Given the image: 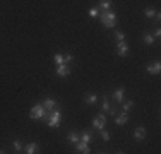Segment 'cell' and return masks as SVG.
Returning <instances> with one entry per match:
<instances>
[{
  "instance_id": "cell-1",
  "label": "cell",
  "mask_w": 161,
  "mask_h": 154,
  "mask_svg": "<svg viewBox=\"0 0 161 154\" xmlns=\"http://www.w3.org/2000/svg\"><path fill=\"white\" fill-rule=\"evenodd\" d=\"M98 17L105 28H115V24H117V14L112 10H103V14H99Z\"/></svg>"
},
{
  "instance_id": "cell-2",
  "label": "cell",
  "mask_w": 161,
  "mask_h": 154,
  "mask_svg": "<svg viewBox=\"0 0 161 154\" xmlns=\"http://www.w3.org/2000/svg\"><path fill=\"white\" fill-rule=\"evenodd\" d=\"M47 125L50 127V129H57V127L60 125V118H62V115H60L58 110H52V113H47Z\"/></svg>"
},
{
  "instance_id": "cell-3",
  "label": "cell",
  "mask_w": 161,
  "mask_h": 154,
  "mask_svg": "<svg viewBox=\"0 0 161 154\" xmlns=\"http://www.w3.org/2000/svg\"><path fill=\"white\" fill-rule=\"evenodd\" d=\"M29 117L33 120H40V118H45L47 117V110H45L43 105H34L31 110H29Z\"/></svg>"
},
{
  "instance_id": "cell-4",
  "label": "cell",
  "mask_w": 161,
  "mask_h": 154,
  "mask_svg": "<svg viewBox=\"0 0 161 154\" xmlns=\"http://www.w3.org/2000/svg\"><path fill=\"white\" fill-rule=\"evenodd\" d=\"M117 55L118 57H127L129 55V45H127V41H118V43H117Z\"/></svg>"
},
{
  "instance_id": "cell-5",
  "label": "cell",
  "mask_w": 161,
  "mask_h": 154,
  "mask_svg": "<svg viewBox=\"0 0 161 154\" xmlns=\"http://www.w3.org/2000/svg\"><path fill=\"white\" fill-rule=\"evenodd\" d=\"M105 125H106V117L105 115H98V117L93 118V127L94 129L101 130V129H105Z\"/></svg>"
},
{
  "instance_id": "cell-6",
  "label": "cell",
  "mask_w": 161,
  "mask_h": 154,
  "mask_svg": "<svg viewBox=\"0 0 161 154\" xmlns=\"http://www.w3.org/2000/svg\"><path fill=\"white\" fill-rule=\"evenodd\" d=\"M55 72H57V75H58V77H69V75H70V69H69V65H67V63L57 65Z\"/></svg>"
},
{
  "instance_id": "cell-7",
  "label": "cell",
  "mask_w": 161,
  "mask_h": 154,
  "mask_svg": "<svg viewBox=\"0 0 161 154\" xmlns=\"http://www.w3.org/2000/svg\"><path fill=\"white\" fill-rule=\"evenodd\" d=\"M75 151H77V152H84V154H89L91 149H89V146H87V142L79 140V142H75Z\"/></svg>"
},
{
  "instance_id": "cell-8",
  "label": "cell",
  "mask_w": 161,
  "mask_h": 154,
  "mask_svg": "<svg viewBox=\"0 0 161 154\" xmlns=\"http://www.w3.org/2000/svg\"><path fill=\"white\" fill-rule=\"evenodd\" d=\"M146 70H147V74H159V72H161V63H159V62L149 63L147 67H146Z\"/></svg>"
},
{
  "instance_id": "cell-9",
  "label": "cell",
  "mask_w": 161,
  "mask_h": 154,
  "mask_svg": "<svg viewBox=\"0 0 161 154\" xmlns=\"http://www.w3.org/2000/svg\"><path fill=\"white\" fill-rule=\"evenodd\" d=\"M124 98H125V87H118V89L113 92V99L117 103H124Z\"/></svg>"
},
{
  "instance_id": "cell-10",
  "label": "cell",
  "mask_w": 161,
  "mask_h": 154,
  "mask_svg": "<svg viewBox=\"0 0 161 154\" xmlns=\"http://www.w3.org/2000/svg\"><path fill=\"white\" fill-rule=\"evenodd\" d=\"M134 137H136L137 142L144 140V139H146V129H144V127H137V129L134 130Z\"/></svg>"
},
{
  "instance_id": "cell-11",
  "label": "cell",
  "mask_w": 161,
  "mask_h": 154,
  "mask_svg": "<svg viewBox=\"0 0 161 154\" xmlns=\"http://www.w3.org/2000/svg\"><path fill=\"white\" fill-rule=\"evenodd\" d=\"M96 101H98V96L94 94V92H87V94L84 96V103H86V105H96Z\"/></svg>"
},
{
  "instance_id": "cell-12",
  "label": "cell",
  "mask_w": 161,
  "mask_h": 154,
  "mask_svg": "<svg viewBox=\"0 0 161 154\" xmlns=\"http://www.w3.org/2000/svg\"><path fill=\"white\" fill-rule=\"evenodd\" d=\"M43 106H45V110L52 111V110H55V108H57V101H55V99H52V98H47L43 101Z\"/></svg>"
},
{
  "instance_id": "cell-13",
  "label": "cell",
  "mask_w": 161,
  "mask_h": 154,
  "mask_svg": "<svg viewBox=\"0 0 161 154\" xmlns=\"http://www.w3.org/2000/svg\"><path fill=\"white\" fill-rule=\"evenodd\" d=\"M38 147H40V146H38V142H29V144L24 147V152L26 154H34V152L38 151Z\"/></svg>"
},
{
  "instance_id": "cell-14",
  "label": "cell",
  "mask_w": 161,
  "mask_h": 154,
  "mask_svg": "<svg viewBox=\"0 0 161 154\" xmlns=\"http://www.w3.org/2000/svg\"><path fill=\"white\" fill-rule=\"evenodd\" d=\"M129 122V115L125 113H122V115H118V117H115V123H117V125H125V123Z\"/></svg>"
},
{
  "instance_id": "cell-15",
  "label": "cell",
  "mask_w": 161,
  "mask_h": 154,
  "mask_svg": "<svg viewBox=\"0 0 161 154\" xmlns=\"http://www.w3.org/2000/svg\"><path fill=\"white\" fill-rule=\"evenodd\" d=\"M113 0H99V9L101 10H112Z\"/></svg>"
},
{
  "instance_id": "cell-16",
  "label": "cell",
  "mask_w": 161,
  "mask_h": 154,
  "mask_svg": "<svg viewBox=\"0 0 161 154\" xmlns=\"http://www.w3.org/2000/svg\"><path fill=\"white\" fill-rule=\"evenodd\" d=\"M142 41H144L146 46H151V45H154V36H153V34H149V33H146L144 36H142Z\"/></svg>"
},
{
  "instance_id": "cell-17",
  "label": "cell",
  "mask_w": 161,
  "mask_h": 154,
  "mask_svg": "<svg viewBox=\"0 0 161 154\" xmlns=\"http://www.w3.org/2000/svg\"><path fill=\"white\" fill-rule=\"evenodd\" d=\"M79 137H80V140H82V142H87V144L93 140V134L87 132V130H86V132H82V134H79Z\"/></svg>"
},
{
  "instance_id": "cell-18",
  "label": "cell",
  "mask_w": 161,
  "mask_h": 154,
  "mask_svg": "<svg viewBox=\"0 0 161 154\" xmlns=\"http://www.w3.org/2000/svg\"><path fill=\"white\" fill-rule=\"evenodd\" d=\"M69 142H72V144H75V142H79L80 140V137H79V134L77 132H74V130H72L70 134H69Z\"/></svg>"
},
{
  "instance_id": "cell-19",
  "label": "cell",
  "mask_w": 161,
  "mask_h": 154,
  "mask_svg": "<svg viewBox=\"0 0 161 154\" xmlns=\"http://www.w3.org/2000/svg\"><path fill=\"white\" fill-rule=\"evenodd\" d=\"M53 62H55V65H62V63H65V57L62 55V53H55Z\"/></svg>"
},
{
  "instance_id": "cell-20",
  "label": "cell",
  "mask_w": 161,
  "mask_h": 154,
  "mask_svg": "<svg viewBox=\"0 0 161 154\" xmlns=\"http://www.w3.org/2000/svg\"><path fill=\"white\" fill-rule=\"evenodd\" d=\"M144 15H146L147 19H153V17L156 15V10H154V9H151V7H147V9L144 10Z\"/></svg>"
},
{
  "instance_id": "cell-21",
  "label": "cell",
  "mask_w": 161,
  "mask_h": 154,
  "mask_svg": "<svg viewBox=\"0 0 161 154\" xmlns=\"http://www.w3.org/2000/svg\"><path fill=\"white\" fill-rule=\"evenodd\" d=\"M101 110H103V111H108V110H110V103H108V98H106V96H103V103H101Z\"/></svg>"
},
{
  "instance_id": "cell-22",
  "label": "cell",
  "mask_w": 161,
  "mask_h": 154,
  "mask_svg": "<svg viewBox=\"0 0 161 154\" xmlns=\"http://www.w3.org/2000/svg\"><path fill=\"white\" fill-rule=\"evenodd\" d=\"M115 40L117 41H125V33H122V31H115Z\"/></svg>"
},
{
  "instance_id": "cell-23",
  "label": "cell",
  "mask_w": 161,
  "mask_h": 154,
  "mask_svg": "<svg viewBox=\"0 0 161 154\" xmlns=\"http://www.w3.org/2000/svg\"><path fill=\"white\" fill-rule=\"evenodd\" d=\"M132 106H134V101H125L124 103V111H125V113H129V111L132 110Z\"/></svg>"
},
{
  "instance_id": "cell-24",
  "label": "cell",
  "mask_w": 161,
  "mask_h": 154,
  "mask_svg": "<svg viewBox=\"0 0 161 154\" xmlns=\"http://www.w3.org/2000/svg\"><path fill=\"white\" fill-rule=\"evenodd\" d=\"M101 139H103L105 142H108V140H110V132H106L105 129H101Z\"/></svg>"
},
{
  "instance_id": "cell-25",
  "label": "cell",
  "mask_w": 161,
  "mask_h": 154,
  "mask_svg": "<svg viewBox=\"0 0 161 154\" xmlns=\"http://www.w3.org/2000/svg\"><path fill=\"white\" fill-rule=\"evenodd\" d=\"M87 14H89V17H98V15H99V9H94V7H93V9H89V12H87Z\"/></svg>"
},
{
  "instance_id": "cell-26",
  "label": "cell",
  "mask_w": 161,
  "mask_h": 154,
  "mask_svg": "<svg viewBox=\"0 0 161 154\" xmlns=\"http://www.w3.org/2000/svg\"><path fill=\"white\" fill-rule=\"evenodd\" d=\"M12 147L16 149V151H22V144H21V140H14V142H12Z\"/></svg>"
},
{
  "instance_id": "cell-27",
  "label": "cell",
  "mask_w": 161,
  "mask_h": 154,
  "mask_svg": "<svg viewBox=\"0 0 161 154\" xmlns=\"http://www.w3.org/2000/svg\"><path fill=\"white\" fill-rule=\"evenodd\" d=\"M72 60H74V57H72V55H70V53H69V55H65V63H67V65H69V63H70V62H72Z\"/></svg>"
},
{
  "instance_id": "cell-28",
  "label": "cell",
  "mask_w": 161,
  "mask_h": 154,
  "mask_svg": "<svg viewBox=\"0 0 161 154\" xmlns=\"http://www.w3.org/2000/svg\"><path fill=\"white\" fill-rule=\"evenodd\" d=\"M106 113H110V115H117V110H115V108H110V110L106 111Z\"/></svg>"
},
{
  "instance_id": "cell-29",
  "label": "cell",
  "mask_w": 161,
  "mask_h": 154,
  "mask_svg": "<svg viewBox=\"0 0 161 154\" xmlns=\"http://www.w3.org/2000/svg\"><path fill=\"white\" fill-rule=\"evenodd\" d=\"M161 36V31L159 29H156V33H154V38H159Z\"/></svg>"
}]
</instances>
